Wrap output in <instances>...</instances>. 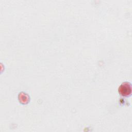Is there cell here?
Listing matches in <instances>:
<instances>
[{"label":"cell","mask_w":132,"mask_h":132,"mask_svg":"<svg viewBox=\"0 0 132 132\" xmlns=\"http://www.w3.org/2000/svg\"><path fill=\"white\" fill-rule=\"evenodd\" d=\"M121 92L124 95L128 94L130 92V88L127 84H125L121 86Z\"/></svg>","instance_id":"obj_1"}]
</instances>
